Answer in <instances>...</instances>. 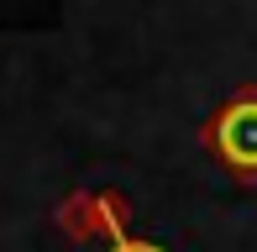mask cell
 Here are the masks:
<instances>
[{
    "mask_svg": "<svg viewBox=\"0 0 257 252\" xmlns=\"http://www.w3.org/2000/svg\"><path fill=\"white\" fill-rule=\"evenodd\" d=\"M200 142L231 179H257V89H236L205 121Z\"/></svg>",
    "mask_w": 257,
    "mask_h": 252,
    "instance_id": "obj_1",
    "label": "cell"
},
{
    "mask_svg": "<svg viewBox=\"0 0 257 252\" xmlns=\"http://www.w3.org/2000/svg\"><path fill=\"white\" fill-rule=\"evenodd\" d=\"M110 252H163L158 242H137V236H121V242H110Z\"/></svg>",
    "mask_w": 257,
    "mask_h": 252,
    "instance_id": "obj_2",
    "label": "cell"
}]
</instances>
